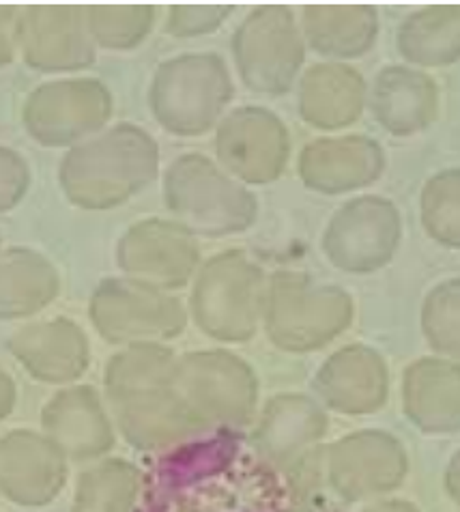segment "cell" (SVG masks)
<instances>
[{
  "label": "cell",
  "instance_id": "cell-3",
  "mask_svg": "<svg viewBox=\"0 0 460 512\" xmlns=\"http://www.w3.org/2000/svg\"><path fill=\"white\" fill-rule=\"evenodd\" d=\"M430 327L433 343L450 353L460 355V282L441 287L430 302Z\"/></svg>",
  "mask_w": 460,
  "mask_h": 512
},
{
  "label": "cell",
  "instance_id": "cell-4",
  "mask_svg": "<svg viewBox=\"0 0 460 512\" xmlns=\"http://www.w3.org/2000/svg\"><path fill=\"white\" fill-rule=\"evenodd\" d=\"M452 480H456V493H460V454L456 457V463L452 465Z\"/></svg>",
  "mask_w": 460,
  "mask_h": 512
},
{
  "label": "cell",
  "instance_id": "cell-2",
  "mask_svg": "<svg viewBox=\"0 0 460 512\" xmlns=\"http://www.w3.org/2000/svg\"><path fill=\"white\" fill-rule=\"evenodd\" d=\"M426 222L435 239L460 246V170H448L428 186Z\"/></svg>",
  "mask_w": 460,
  "mask_h": 512
},
{
  "label": "cell",
  "instance_id": "cell-1",
  "mask_svg": "<svg viewBox=\"0 0 460 512\" xmlns=\"http://www.w3.org/2000/svg\"><path fill=\"white\" fill-rule=\"evenodd\" d=\"M415 54L418 59L445 65L460 59V7H439L415 26Z\"/></svg>",
  "mask_w": 460,
  "mask_h": 512
}]
</instances>
